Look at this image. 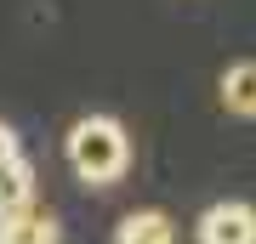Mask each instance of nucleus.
I'll return each mask as SVG.
<instances>
[{
	"mask_svg": "<svg viewBox=\"0 0 256 244\" xmlns=\"http://www.w3.org/2000/svg\"><path fill=\"white\" fill-rule=\"evenodd\" d=\"M114 244H176V227L165 210H131V216H120Z\"/></svg>",
	"mask_w": 256,
	"mask_h": 244,
	"instance_id": "39448f33",
	"label": "nucleus"
},
{
	"mask_svg": "<svg viewBox=\"0 0 256 244\" xmlns=\"http://www.w3.org/2000/svg\"><path fill=\"white\" fill-rule=\"evenodd\" d=\"M34 205V165L23 154L0 165V216H18V210Z\"/></svg>",
	"mask_w": 256,
	"mask_h": 244,
	"instance_id": "423d86ee",
	"label": "nucleus"
},
{
	"mask_svg": "<svg viewBox=\"0 0 256 244\" xmlns=\"http://www.w3.org/2000/svg\"><path fill=\"white\" fill-rule=\"evenodd\" d=\"M0 227H6V216H0Z\"/></svg>",
	"mask_w": 256,
	"mask_h": 244,
	"instance_id": "6e6552de",
	"label": "nucleus"
},
{
	"mask_svg": "<svg viewBox=\"0 0 256 244\" xmlns=\"http://www.w3.org/2000/svg\"><path fill=\"white\" fill-rule=\"evenodd\" d=\"M18 159V136H12V125H0V165Z\"/></svg>",
	"mask_w": 256,
	"mask_h": 244,
	"instance_id": "0eeeda50",
	"label": "nucleus"
},
{
	"mask_svg": "<svg viewBox=\"0 0 256 244\" xmlns=\"http://www.w3.org/2000/svg\"><path fill=\"white\" fill-rule=\"evenodd\" d=\"M216 91H222V108H228V114L256 119V57H245V63H228Z\"/></svg>",
	"mask_w": 256,
	"mask_h": 244,
	"instance_id": "20e7f679",
	"label": "nucleus"
},
{
	"mask_svg": "<svg viewBox=\"0 0 256 244\" xmlns=\"http://www.w3.org/2000/svg\"><path fill=\"white\" fill-rule=\"evenodd\" d=\"M194 239H200V244H256V205H245V199H216V205L200 216Z\"/></svg>",
	"mask_w": 256,
	"mask_h": 244,
	"instance_id": "f03ea898",
	"label": "nucleus"
},
{
	"mask_svg": "<svg viewBox=\"0 0 256 244\" xmlns=\"http://www.w3.org/2000/svg\"><path fill=\"white\" fill-rule=\"evenodd\" d=\"M63 154H68V171L86 182V188H114L131 165V136L114 114H86L74 119L68 136H63Z\"/></svg>",
	"mask_w": 256,
	"mask_h": 244,
	"instance_id": "f257e3e1",
	"label": "nucleus"
},
{
	"mask_svg": "<svg viewBox=\"0 0 256 244\" xmlns=\"http://www.w3.org/2000/svg\"><path fill=\"white\" fill-rule=\"evenodd\" d=\"M57 239H63V227H57V216L40 210V205L6 216V227H0V244H57Z\"/></svg>",
	"mask_w": 256,
	"mask_h": 244,
	"instance_id": "7ed1b4c3",
	"label": "nucleus"
}]
</instances>
